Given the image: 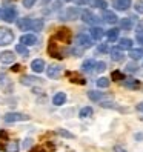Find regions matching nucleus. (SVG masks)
Wrapping results in <instances>:
<instances>
[{
    "label": "nucleus",
    "instance_id": "f257e3e1",
    "mask_svg": "<svg viewBox=\"0 0 143 152\" xmlns=\"http://www.w3.org/2000/svg\"><path fill=\"white\" fill-rule=\"evenodd\" d=\"M76 45L78 48H82V49H88V48H91L94 45V39L91 37V35L85 34V32H80L76 37Z\"/></svg>",
    "mask_w": 143,
    "mask_h": 152
},
{
    "label": "nucleus",
    "instance_id": "f03ea898",
    "mask_svg": "<svg viewBox=\"0 0 143 152\" xmlns=\"http://www.w3.org/2000/svg\"><path fill=\"white\" fill-rule=\"evenodd\" d=\"M78 15H82V11L78 8H66L63 12H60V19L62 20H76Z\"/></svg>",
    "mask_w": 143,
    "mask_h": 152
},
{
    "label": "nucleus",
    "instance_id": "7ed1b4c3",
    "mask_svg": "<svg viewBox=\"0 0 143 152\" xmlns=\"http://www.w3.org/2000/svg\"><path fill=\"white\" fill-rule=\"evenodd\" d=\"M14 40V32L8 28H0V46H6V45L12 43Z\"/></svg>",
    "mask_w": 143,
    "mask_h": 152
},
{
    "label": "nucleus",
    "instance_id": "20e7f679",
    "mask_svg": "<svg viewBox=\"0 0 143 152\" xmlns=\"http://www.w3.org/2000/svg\"><path fill=\"white\" fill-rule=\"evenodd\" d=\"M3 120L6 123H15V121H26V120H29V117L25 114H20V112H8V114H5Z\"/></svg>",
    "mask_w": 143,
    "mask_h": 152
},
{
    "label": "nucleus",
    "instance_id": "39448f33",
    "mask_svg": "<svg viewBox=\"0 0 143 152\" xmlns=\"http://www.w3.org/2000/svg\"><path fill=\"white\" fill-rule=\"evenodd\" d=\"M82 20L85 22V23H88V25H92V26H97V23L100 22V19L97 17L94 12H91L89 10H85V11H82Z\"/></svg>",
    "mask_w": 143,
    "mask_h": 152
},
{
    "label": "nucleus",
    "instance_id": "423d86ee",
    "mask_svg": "<svg viewBox=\"0 0 143 152\" xmlns=\"http://www.w3.org/2000/svg\"><path fill=\"white\" fill-rule=\"evenodd\" d=\"M48 54L51 57H54V58H59V60L63 58V52L60 51L59 45L54 40H49V43H48Z\"/></svg>",
    "mask_w": 143,
    "mask_h": 152
},
{
    "label": "nucleus",
    "instance_id": "0eeeda50",
    "mask_svg": "<svg viewBox=\"0 0 143 152\" xmlns=\"http://www.w3.org/2000/svg\"><path fill=\"white\" fill-rule=\"evenodd\" d=\"M56 39H59L63 43H71V40H73V32L68 28H59L56 32Z\"/></svg>",
    "mask_w": 143,
    "mask_h": 152
},
{
    "label": "nucleus",
    "instance_id": "6e6552de",
    "mask_svg": "<svg viewBox=\"0 0 143 152\" xmlns=\"http://www.w3.org/2000/svg\"><path fill=\"white\" fill-rule=\"evenodd\" d=\"M15 17H17V11L14 6H8L2 11V19L6 22V23H12L15 22Z\"/></svg>",
    "mask_w": 143,
    "mask_h": 152
},
{
    "label": "nucleus",
    "instance_id": "1a4fd4ad",
    "mask_svg": "<svg viewBox=\"0 0 143 152\" xmlns=\"http://www.w3.org/2000/svg\"><path fill=\"white\" fill-rule=\"evenodd\" d=\"M131 5H132L131 0H114L112 2L114 10H117V11H126L131 8Z\"/></svg>",
    "mask_w": 143,
    "mask_h": 152
},
{
    "label": "nucleus",
    "instance_id": "9d476101",
    "mask_svg": "<svg viewBox=\"0 0 143 152\" xmlns=\"http://www.w3.org/2000/svg\"><path fill=\"white\" fill-rule=\"evenodd\" d=\"M20 43L25 46H34V45H37V37L34 34H23L20 37Z\"/></svg>",
    "mask_w": 143,
    "mask_h": 152
},
{
    "label": "nucleus",
    "instance_id": "9b49d317",
    "mask_svg": "<svg viewBox=\"0 0 143 152\" xmlns=\"http://www.w3.org/2000/svg\"><path fill=\"white\" fill-rule=\"evenodd\" d=\"M62 74V66H59V65H49L48 66V69H46V75L49 77V78H59V75Z\"/></svg>",
    "mask_w": 143,
    "mask_h": 152
},
{
    "label": "nucleus",
    "instance_id": "f8f14e48",
    "mask_svg": "<svg viewBox=\"0 0 143 152\" xmlns=\"http://www.w3.org/2000/svg\"><path fill=\"white\" fill-rule=\"evenodd\" d=\"M105 34H106V32H105V29H103V28H100V26H92L91 31H89V35H91V37H92L94 40H102Z\"/></svg>",
    "mask_w": 143,
    "mask_h": 152
},
{
    "label": "nucleus",
    "instance_id": "ddd939ff",
    "mask_svg": "<svg viewBox=\"0 0 143 152\" xmlns=\"http://www.w3.org/2000/svg\"><path fill=\"white\" fill-rule=\"evenodd\" d=\"M45 61L42 60V58H35V60H32V63H31V69L34 71V72H37V74H40V72H43L45 71Z\"/></svg>",
    "mask_w": 143,
    "mask_h": 152
},
{
    "label": "nucleus",
    "instance_id": "4468645a",
    "mask_svg": "<svg viewBox=\"0 0 143 152\" xmlns=\"http://www.w3.org/2000/svg\"><path fill=\"white\" fill-rule=\"evenodd\" d=\"M103 20H105L106 23H109V25H114V23L119 22V17L115 15L114 11H108V10H106V11L103 12Z\"/></svg>",
    "mask_w": 143,
    "mask_h": 152
},
{
    "label": "nucleus",
    "instance_id": "2eb2a0df",
    "mask_svg": "<svg viewBox=\"0 0 143 152\" xmlns=\"http://www.w3.org/2000/svg\"><path fill=\"white\" fill-rule=\"evenodd\" d=\"M31 25H32V19H29V17L17 20V26H19L22 31H31Z\"/></svg>",
    "mask_w": 143,
    "mask_h": 152
},
{
    "label": "nucleus",
    "instance_id": "dca6fc26",
    "mask_svg": "<svg viewBox=\"0 0 143 152\" xmlns=\"http://www.w3.org/2000/svg\"><path fill=\"white\" fill-rule=\"evenodd\" d=\"M14 60H15V56L12 54L11 51H3L2 54H0V61H2V63H5V65L12 63Z\"/></svg>",
    "mask_w": 143,
    "mask_h": 152
},
{
    "label": "nucleus",
    "instance_id": "f3484780",
    "mask_svg": "<svg viewBox=\"0 0 143 152\" xmlns=\"http://www.w3.org/2000/svg\"><path fill=\"white\" fill-rule=\"evenodd\" d=\"M95 63H97V61H94L92 58L85 60L82 63V71H83V72H92V71H95Z\"/></svg>",
    "mask_w": 143,
    "mask_h": 152
},
{
    "label": "nucleus",
    "instance_id": "a211bd4d",
    "mask_svg": "<svg viewBox=\"0 0 143 152\" xmlns=\"http://www.w3.org/2000/svg\"><path fill=\"white\" fill-rule=\"evenodd\" d=\"M109 54H111V58H112L114 61H122V60L125 58V54H123V51H122L120 48H112V49L109 51Z\"/></svg>",
    "mask_w": 143,
    "mask_h": 152
},
{
    "label": "nucleus",
    "instance_id": "6ab92c4d",
    "mask_svg": "<svg viewBox=\"0 0 143 152\" xmlns=\"http://www.w3.org/2000/svg\"><path fill=\"white\" fill-rule=\"evenodd\" d=\"M65 102H66V94L65 92H57L54 97H52V104H56V106L65 104Z\"/></svg>",
    "mask_w": 143,
    "mask_h": 152
},
{
    "label": "nucleus",
    "instance_id": "aec40b11",
    "mask_svg": "<svg viewBox=\"0 0 143 152\" xmlns=\"http://www.w3.org/2000/svg\"><path fill=\"white\" fill-rule=\"evenodd\" d=\"M117 48H120L122 51H125V49H128V51H131L132 49V40L131 39H120L119 40V45H117Z\"/></svg>",
    "mask_w": 143,
    "mask_h": 152
},
{
    "label": "nucleus",
    "instance_id": "412c9836",
    "mask_svg": "<svg viewBox=\"0 0 143 152\" xmlns=\"http://www.w3.org/2000/svg\"><path fill=\"white\" fill-rule=\"evenodd\" d=\"M125 88H128V89H139L140 88V82L136 78H125V82H123Z\"/></svg>",
    "mask_w": 143,
    "mask_h": 152
},
{
    "label": "nucleus",
    "instance_id": "4be33fe9",
    "mask_svg": "<svg viewBox=\"0 0 143 152\" xmlns=\"http://www.w3.org/2000/svg\"><path fill=\"white\" fill-rule=\"evenodd\" d=\"M119 34H120V29L119 28H111L109 31H106V37H108L109 42H115L119 39Z\"/></svg>",
    "mask_w": 143,
    "mask_h": 152
},
{
    "label": "nucleus",
    "instance_id": "5701e85b",
    "mask_svg": "<svg viewBox=\"0 0 143 152\" xmlns=\"http://www.w3.org/2000/svg\"><path fill=\"white\" fill-rule=\"evenodd\" d=\"M132 26H134L132 17H126V19H122V20H120V28H122V29L129 31V29H132Z\"/></svg>",
    "mask_w": 143,
    "mask_h": 152
},
{
    "label": "nucleus",
    "instance_id": "b1692460",
    "mask_svg": "<svg viewBox=\"0 0 143 152\" xmlns=\"http://www.w3.org/2000/svg\"><path fill=\"white\" fill-rule=\"evenodd\" d=\"M39 80H40V78H37V77H32V75H25V77L22 78V85H25V86H31V85L39 83Z\"/></svg>",
    "mask_w": 143,
    "mask_h": 152
},
{
    "label": "nucleus",
    "instance_id": "393cba45",
    "mask_svg": "<svg viewBox=\"0 0 143 152\" xmlns=\"http://www.w3.org/2000/svg\"><path fill=\"white\" fill-rule=\"evenodd\" d=\"M45 26V20L43 19H34L32 25H31V31H42Z\"/></svg>",
    "mask_w": 143,
    "mask_h": 152
},
{
    "label": "nucleus",
    "instance_id": "a878e982",
    "mask_svg": "<svg viewBox=\"0 0 143 152\" xmlns=\"http://www.w3.org/2000/svg\"><path fill=\"white\" fill-rule=\"evenodd\" d=\"M92 108H91V106H85V108H82V109H80V112H78V117L80 118H89V117H91V115H92Z\"/></svg>",
    "mask_w": 143,
    "mask_h": 152
},
{
    "label": "nucleus",
    "instance_id": "bb28decb",
    "mask_svg": "<svg viewBox=\"0 0 143 152\" xmlns=\"http://www.w3.org/2000/svg\"><path fill=\"white\" fill-rule=\"evenodd\" d=\"M88 97H89V100H92V102H100L102 98L105 97L103 92H99V91H89L88 92Z\"/></svg>",
    "mask_w": 143,
    "mask_h": 152
},
{
    "label": "nucleus",
    "instance_id": "cd10ccee",
    "mask_svg": "<svg viewBox=\"0 0 143 152\" xmlns=\"http://www.w3.org/2000/svg\"><path fill=\"white\" fill-rule=\"evenodd\" d=\"M129 57H131L132 60H140V58H143V49H142V48L131 49V51H129Z\"/></svg>",
    "mask_w": 143,
    "mask_h": 152
},
{
    "label": "nucleus",
    "instance_id": "c85d7f7f",
    "mask_svg": "<svg viewBox=\"0 0 143 152\" xmlns=\"http://www.w3.org/2000/svg\"><path fill=\"white\" fill-rule=\"evenodd\" d=\"M111 78L114 80V82H125V75H123L122 71H119V69L112 71V72H111Z\"/></svg>",
    "mask_w": 143,
    "mask_h": 152
},
{
    "label": "nucleus",
    "instance_id": "c756f323",
    "mask_svg": "<svg viewBox=\"0 0 143 152\" xmlns=\"http://www.w3.org/2000/svg\"><path fill=\"white\" fill-rule=\"evenodd\" d=\"M92 6L97 8V10L106 11V8H108V2H106V0H94V2H92Z\"/></svg>",
    "mask_w": 143,
    "mask_h": 152
},
{
    "label": "nucleus",
    "instance_id": "7c9ffc66",
    "mask_svg": "<svg viewBox=\"0 0 143 152\" xmlns=\"http://www.w3.org/2000/svg\"><path fill=\"white\" fill-rule=\"evenodd\" d=\"M15 52H19V54H22V56H23L25 58L28 57V54H29L28 48H26L25 45H22V43H19V45H17V46H15Z\"/></svg>",
    "mask_w": 143,
    "mask_h": 152
},
{
    "label": "nucleus",
    "instance_id": "2f4dec72",
    "mask_svg": "<svg viewBox=\"0 0 143 152\" xmlns=\"http://www.w3.org/2000/svg\"><path fill=\"white\" fill-rule=\"evenodd\" d=\"M68 75L71 77V82H73V83H78V85H86V80H85V78H82V77H78L77 74H71V72H68Z\"/></svg>",
    "mask_w": 143,
    "mask_h": 152
},
{
    "label": "nucleus",
    "instance_id": "473e14b6",
    "mask_svg": "<svg viewBox=\"0 0 143 152\" xmlns=\"http://www.w3.org/2000/svg\"><path fill=\"white\" fill-rule=\"evenodd\" d=\"M95 83H97V86H99V88H108L111 82H109V78H106V77H100Z\"/></svg>",
    "mask_w": 143,
    "mask_h": 152
},
{
    "label": "nucleus",
    "instance_id": "72a5a7b5",
    "mask_svg": "<svg viewBox=\"0 0 143 152\" xmlns=\"http://www.w3.org/2000/svg\"><path fill=\"white\" fill-rule=\"evenodd\" d=\"M6 152H19V145H17V141H10V145L5 148Z\"/></svg>",
    "mask_w": 143,
    "mask_h": 152
},
{
    "label": "nucleus",
    "instance_id": "f704fd0d",
    "mask_svg": "<svg viewBox=\"0 0 143 152\" xmlns=\"http://www.w3.org/2000/svg\"><path fill=\"white\" fill-rule=\"evenodd\" d=\"M60 137H65V138H74V134H71V132H68L66 129H57L56 131Z\"/></svg>",
    "mask_w": 143,
    "mask_h": 152
},
{
    "label": "nucleus",
    "instance_id": "c9c22d12",
    "mask_svg": "<svg viewBox=\"0 0 143 152\" xmlns=\"http://www.w3.org/2000/svg\"><path fill=\"white\" fill-rule=\"evenodd\" d=\"M6 138H8V134H6L5 131H2V132H0V148H2V149H5V148H6V146H5Z\"/></svg>",
    "mask_w": 143,
    "mask_h": 152
},
{
    "label": "nucleus",
    "instance_id": "e433bc0d",
    "mask_svg": "<svg viewBox=\"0 0 143 152\" xmlns=\"http://www.w3.org/2000/svg\"><path fill=\"white\" fill-rule=\"evenodd\" d=\"M106 69V63L105 61H97L95 63V72H103Z\"/></svg>",
    "mask_w": 143,
    "mask_h": 152
},
{
    "label": "nucleus",
    "instance_id": "4c0bfd02",
    "mask_svg": "<svg viewBox=\"0 0 143 152\" xmlns=\"http://www.w3.org/2000/svg\"><path fill=\"white\" fill-rule=\"evenodd\" d=\"M109 48H108V43H100L99 46H97V52H102V54H105V52H108Z\"/></svg>",
    "mask_w": 143,
    "mask_h": 152
},
{
    "label": "nucleus",
    "instance_id": "58836bf2",
    "mask_svg": "<svg viewBox=\"0 0 143 152\" xmlns=\"http://www.w3.org/2000/svg\"><path fill=\"white\" fill-rule=\"evenodd\" d=\"M136 12H139V14H143V0H137L136 2Z\"/></svg>",
    "mask_w": 143,
    "mask_h": 152
},
{
    "label": "nucleus",
    "instance_id": "ea45409f",
    "mask_svg": "<svg viewBox=\"0 0 143 152\" xmlns=\"http://www.w3.org/2000/svg\"><path fill=\"white\" fill-rule=\"evenodd\" d=\"M69 52H71V54H73L74 57H80V56H82V52H83V49L77 46V48H73V49H71Z\"/></svg>",
    "mask_w": 143,
    "mask_h": 152
},
{
    "label": "nucleus",
    "instance_id": "a19ab883",
    "mask_svg": "<svg viewBox=\"0 0 143 152\" xmlns=\"http://www.w3.org/2000/svg\"><path fill=\"white\" fill-rule=\"evenodd\" d=\"M35 2H37V0H22V3H23L25 8H32L35 5Z\"/></svg>",
    "mask_w": 143,
    "mask_h": 152
},
{
    "label": "nucleus",
    "instance_id": "79ce46f5",
    "mask_svg": "<svg viewBox=\"0 0 143 152\" xmlns=\"http://www.w3.org/2000/svg\"><path fill=\"white\" fill-rule=\"evenodd\" d=\"M137 69H139V66L136 63H128L126 65V71H128V72H136Z\"/></svg>",
    "mask_w": 143,
    "mask_h": 152
},
{
    "label": "nucleus",
    "instance_id": "37998d69",
    "mask_svg": "<svg viewBox=\"0 0 143 152\" xmlns=\"http://www.w3.org/2000/svg\"><path fill=\"white\" fill-rule=\"evenodd\" d=\"M136 32H137V34H143V19L137 23V26H136Z\"/></svg>",
    "mask_w": 143,
    "mask_h": 152
},
{
    "label": "nucleus",
    "instance_id": "c03bdc74",
    "mask_svg": "<svg viewBox=\"0 0 143 152\" xmlns=\"http://www.w3.org/2000/svg\"><path fill=\"white\" fill-rule=\"evenodd\" d=\"M102 108H117L115 106V103H111V102H102Z\"/></svg>",
    "mask_w": 143,
    "mask_h": 152
},
{
    "label": "nucleus",
    "instance_id": "a18cd8bd",
    "mask_svg": "<svg viewBox=\"0 0 143 152\" xmlns=\"http://www.w3.org/2000/svg\"><path fill=\"white\" fill-rule=\"evenodd\" d=\"M11 69L14 71V72H19V71L22 69V66H20V65H17V63H15V65H12V68H11Z\"/></svg>",
    "mask_w": 143,
    "mask_h": 152
},
{
    "label": "nucleus",
    "instance_id": "49530a36",
    "mask_svg": "<svg viewBox=\"0 0 143 152\" xmlns=\"http://www.w3.org/2000/svg\"><path fill=\"white\" fill-rule=\"evenodd\" d=\"M114 152H126V149H123L122 146H114Z\"/></svg>",
    "mask_w": 143,
    "mask_h": 152
},
{
    "label": "nucleus",
    "instance_id": "de8ad7c7",
    "mask_svg": "<svg viewBox=\"0 0 143 152\" xmlns=\"http://www.w3.org/2000/svg\"><path fill=\"white\" fill-rule=\"evenodd\" d=\"M137 42L143 46V34H137Z\"/></svg>",
    "mask_w": 143,
    "mask_h": 152
},
{
    "label": "nucleus",
    "instance_id": "09e8293b",
    "mask_svg": "<svg viewBox=\"0 0 143 152\" xmlns=\"http://www.w3.org/2000/svg\"><path fill=\"white\" fill-rule=\"evenodd\" d=\"M89 0H77V5H88Z\"/></svg>",
    "mask_w": 143,
    "mask_h": 152
},
{
    "label": "nucleus",
    "instance_id": "8fccbe9b",
    "mask_svg": "<svg viewBox=\"0 0 143 152\" xmlns=\"http://www.w3.org/2000/svg\"><path fill=\"white\" fill-rule=\"evenodd\" d=\"M136 108H137V111H140V112H143V102H142V103H139V104L136 106Z\"/></svg>",
    "mask_w": 143,
    "mask_h": 152
},
{
    "label": "nucleus",
    "instance_id": "3c124183",
    "mask_svg": "<svg viewBox=\"0 0 143 152\" xmlns=\"http://www.w3.org/2000/svg\"><path fill=\"white\" fill-rule=\"evenodd\" d=\"M31 145V140H25V143H23V148H28Z\"/></svg>",
    "mask_w": 143,
    "mask_h": 152
},
{
    "label": "nucleus",
    "instance_id": "603ef678",
    "mask_svg": "<svg viewBox=\"0 0 143 152\" xmlns=\"http://www.w3.org/2000/svg\"><path fill=\"white\" fill-rule=\"evenodd\" d=\"M136 140H143V134H136Z\"/></svg>",
    "mask_w": 143,
    "mask_h": 152
},
{
    "label": "nucleus",
    "instance_id": "864d4df0",
    "mask_svg": "<svg viewBox=\"0 0 143 152\" xmlns=\"http://www.w3.org/2000/svg\"><path fill=\"white\" fill-rule=\"evenodd\" d=\"M49 2H51V0H42V3H43V5H46V3H49Z\"/></svg>",
    "mask_w": 143,
    "mask_h": 152
},
{
    "label": "nucleus",
    "instance_id": "5fc2aeb1",
    "mask_svg": "<svg viewBox=\"0 0 143 152\" xmlns=\"http://www.w3.org/2000/svg\"><path fill=\"white\" fill-rule=\"evenodd\" d=\"M65 2H74V0H65Z\"/></svg>",
    "mask_w": 143,
    "mask_h": 152
},
{
    "label": "nucleus",
    "instance_id": "6e6d98bb",
    "mask_svg": "<svg viewBox=\"0 0 143 152\" xmlns=\"http://www.w3.org/2000/svg\"><path fill=\"white\" fill-rule=\"evenodd\" d=\"M0 15H2V11H0Z\"/></svg>",
    "mask_w": 143,
    "mask_h": 152
},
{
    "label": "nucleus",
    "instance_id": "4d7b16f0",
    "mask_svg": "<svg viewBox=\"0 0 143 152\" xmlns=\"http://www.w3.org/2000/svg\"><path fill=\"white\" fill-rule=\"evenodd\" d=\"M142 121H143V117H142Z\"/></svg>",
    "mask_w": 143,
    "mask_h": 152
}]
</instances>
